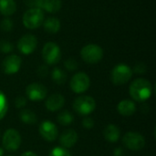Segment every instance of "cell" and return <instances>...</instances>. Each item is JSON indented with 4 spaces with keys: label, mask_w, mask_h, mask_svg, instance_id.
<instances>
[{
    "label": "cell",
    "mask_w": 156,
    "mask_h": 156,
    "mask_svg": "<svg viewBox=\"0 0 156 156\" xmlns=\"http://www.w3.org/2000/svg\"><path fill=\"white\" fill-rule=\"evenodd\" d=\"M37 76L40 77V78H45L48 76V69L47 67V65H41L38 67L37 70Z\"/></svg>",
    "instance_id": "32"
},
{
    "label": "cell",
    "mask_w": 156,
    "mask_h": 156,
    "mask_svg": "<svg viewBox=\"0 0 156 156\" xmlns=\"http://www.w3.org/2000/svg\"><path fill=\"white\" fill-rule=\"evenodd\" d=\"M77 142H78V133L76 131L72 129L64 131L58 138V143L60 146L66 149L73 147L77 144Z\"/></svg>",
    "instance_id": "15"
},
{
    "label": "cell",
    "mask_w": 156,
    "mask_h": 156,
    "mask_svg": "<svg viewBox=\"0 0 156 156\" xmlns=\"http://www.w3.org/2000/svg\"><path fill=\"white\" fill-rule=\"evenodd\" d=\"M129 93L133 101L144 102L149 100L153 94V85L148 80L138 78L131 83Z\"/></svg>",
    "instance_id": "1"
},
{
    "label": "cell",
    "mask_w": 156,
    "mask_h": 156,
    "mask_svg": "<svg viewBox=\"0 0 156 156\" xmlns=\"http://www.w3.org/2000/svg\"><path fill=\"white\" fill-rule=\"evenodd\" d=\"M69 86L74 93L81 94L87 91L90 86V79L85 72H78L72 76Z\"/></svg>",
    "instance_id": "9"
},
{
    "label": "cell",
    "mask_w": 156,
    "mask_h": 156,
    "mask_svg": "<svg viewBox=\"0 0 156 156\" xmlns=\"http://www.w3.org/2000/svg\"><path fill=\"white\" fill-rule=\"evenodd\" d=\"M13 49H14V46L10 41H8V40H1L0 41V52L1 53L8 54L10 52H12Z\"/></svg>",
    "instance_id": "27"
},
{
    "label": "cell",
    "mask_w": 156,
    "mask_h": 156,
    "mask_svg": "<svg viewBox=\"0 0 156 156\" xmlns=\"http://www.w3.org/2000/svg\"><path fill=\"white\" fill-rule=\"evenodd\" d=\"M48 95V89L41 83L33 82L26 88V97L32 101H39L46 99Z\"/></svg>",
    "instance_id": "10"
},
{
    "label": "cell",
    "mask_w": 156,
    "mask_h": 156,
    "mask_svg": "<svg viewBox=\"0 0 156 156\" xmlns=\"http://www.w3.org/2000/svg\"><path fill=\"white\" fill-rule=\"evenodd\" d=\"M27 103V99L25 96H17L15 100V107L17 109L24 108Z\"/></svg>",
    "instance_id": "29"
},
{
    "label": "cell",
    "mask_w": 156,
    "mask_h": 156,
    "mask_svg": "<svg viewBox=\"0 0 156 156\" xmlns=\"http://www.w3.org/2000/svg\"><path fill=\"white\" fill-rule=\"evenodd\" d=\"M80 57L88 64H96L102 59L103 49L96 44H88L81 48Z\"/></svg>",
    "instance_id": "5"
},
{
    "label": "cell",
    "mask_w": 156,
    "mask_h": 156,
    "mask_svg": "<svg viewBox=\"0 0 156 156\" xmlns=\"http://www.w3.org/2000/svg\"><path fill=\"white\" fill-rule=\"evenodd\" d=\"M64 66L65 68L69 70V71H74L78 69L79 67V64L77 62V60H75L74 58H68L67 60H65L64 62Z\"/></svg>",
    "instance_id": "28"
},
{
    "label": "cell",
    "mask_w": 156,
    "mask_h": 156,
    "mask_svg": "<svg viewBox=\"0 0 156 156\" xmlns=\"http://www.w3.org/2000/svg\"><path fill=\"white\" fill-rule=\"evenodd\" d=\"M133 69L126 64L121 63L116 65L111 72V80L116 86L126 84L133 77Z\"/></svg>",
    "instance_id": "3"
},
{
    "label": "cell",
    "mask_w": 156,
    "mask_h": 156,
    "mask_svg": "<svg viewBox=\"0 0 156 156\" xmlns=\"http://www.w3.org/2000/svg\"><path fill=\"white\" fill-rule=\"evenodd\" d=\"M37 46V39L32 34L22 36L17 41V49L23 55H30L35 51Z\"/></svg>",
    "instance_id": "11"
},
{
    "label": "cell",
    "mask_w": 156,
    "mask_h": 156,
    "mask_svg": "<svg viewBox=\"0 0 156 156\" xmlns=\"http://www.w3.org/2000/svg\"><path fill=\"white\" fill-rule=\"evenodd\" d=\"M65 105V98L61 94H52L47 98L45 101V106L49 112H58Z\"/></svg>",
    "instance_id": "16"
},
{
    "label": "cell",
    "mask_w": 156,
    "mask_h": 156,
    "mask_svg": "<svg viewBox=\"0 0 156 156\" xmlns=\"http://www.w3.org/2000/svg\"><path fill=\"white\" fill-rule=\"evenodd\" d=\"M42 25H43L44 30L47 31L48 33H50V34L58 33L60 29V27H61L59 19L55 17V16H50V17L44 19Z\"/></svg>",
    "instance_id": "19"
},
{
    "label": "cell",
    "mask_w": 156,
    "mask_h": 156,
    "mask_svg": "<svg viewBox=\"0 0 156 156\" xmlns=\"http://www.w3.org/2000/svg\"><path fill=\"white\" fill-rule=\"evenodd\" d=\"M81 124H82V126H83L85 129H87V130H90V129H92V128L94 127L95 122H94V120H93L92 118L86 117L85 119H83V120H82Z\"/></svg>",
    "instance_id": "31"
},
{
    "label": "cell",
    "mask_w": 156,
    "mask_h": 156,
    "mask_svg": "<svg viewBox=\"0 0 156 156\" xmlns=\"http://www.w3.org/2000/svg\"><path fill=\"white\" fill-rule=\"evenodd\" d=\"M20 156H37L34 152H31V151H27V152H25L23 153Z\"/></svg>",
    "instance_id": "34"
},
{
    "label": "cell",
    "mask_w": 156,
    "mask_h": 156,
    "mask_svg": "<svg viewBox=\"0 0 156 156\" xmlns=\"http://www.w3.org/2000/svg\"><path fill=\"white\" fill-rule=\"evenodd\" d=\"M113 156H124V151L122 148H116L113 152Z\"/></svg>",
    "instance_id": "33"
},
{
    "label": "cell",
    "mask_w": 156,
    "mask_h": 156,
    "mask_svg": "<svg viewBox=\"0 0 156 156\" xmlns=\"http://www.w3.org/2000/svg\"><path fill=\"white\" fill-rule=\"evenodd\" d=\"M147 70V67L144 63L143 62H139V63H136L133 67V72H135L137 74H144Z\"/></svg>",
    "instance_id": "30"
},
{
    "label": "cell",
    "mask_w": 156,
    "mask_h": 156,
    "mask_svg": "<svg viewBox=\"0 0 156 156\" xmlns=\"http://www.w3.org/2000/svg\"><path fill=\"white\" fill-rule=\"evenodd\" d=\"M51 80L58 85H63L67 81V74L60 68L55 67L51 71Z\"/></svg>",
    "instance_id": "22"
},
{
    "label": "cell",
    "mask_w": 156,
    "mask_h": 156,
    "mask_svg": "<svg viewBox=\"0 0 156 156\" xmlns=\"http://www.w3.org/2000/svg\"><path fill=\"white\" fill-rule=\"evenodd\" d=\"M40 136L47 142H53L58 136V129L51 121H43L38 127Z\"/></svg>",
    "instance_id": "13"
},
{
    "label": "cell",
    "mask_w": 156,
    "mask_h": 156,
    "mask_svg": "<svg viewBox=\"0 0 156 156\" xmlns=\"http://www.w3.org/2000/svg\"><path fill=\"white\" fill-rule=\"evenodd\" d=\"M60 0H33L29 6H35L41 10H45L48 13H56L61 8Z\"/></svg>",
    "instance_id": "14"
},
{
    "label": "cell",
    "mask_w": 156,
    "mask_h": 156,
    "mask_svg": "<svg viewBox=\"0 0 156 156\" xmlns=\"http://www.w3.org/2000/svg\"><path fill=\"white\" fill-rule=\"evenodd\" d=\"M14 27V23H13V20L8 18V17H5L4 18L1 23H0V28L1 30L5 31V32H10Z\"/></svg>",
    "instance_id": "26"
},
{
    "label": "cell",
    "mask_w": 156,
    "mask_h": 156,
    "mask_svg": "<svg viewBox=\"0 0 156 156\" xmlns=\"http://www.w3.org/2000/svg\"><path fill=\"white\" fill-rule=\"evenodd\" d=\"M21 135L16 129H7L2 138V145L5 151L13 153L19 149L21 145Z\"/></svg>",
    "instance_id": "6"
},
{
    "label": "cell",
    "mask_w": 156,
    "mask_h": 156,
    "mask_svg": "<svg viewBox=\"0 0 156 156\" xmlns=\"http://www.w3.org/2000/svg\"><path fill=\"white\" fill-rule=\"evenodd\" d=\"M123 145L131 151H141L145 146V138L139 133L128 132L122 137Z\"/></svg>",
    "instance_id": "8"
},
{
    "label": "cell",
    "mask_w": 156,
    "mask_h": 156,
    "mask_svg": "<svg viewBox=\"0 0 156 156\" xmlns=\"http://www.w3.org/2000/svg\"><path fill=\"white\" fill-rule=\"evenodd\" d=\"M8 111V102L5 93L0 90V121L5 118Z\"/></svg>",
    "instance_id": "24"
},
{
    "label": "cell",
    "mask_w": 156,
    "mask_h": 156,
    "mask_svg": "<svg viewBox=\"0 0 156 156\" xmlns=\"http://www.w3.org/2000/svg\"><path fill=\"white\" fill-rule=\"evenodd\" d=\"M48 156H71V154L68 149L61 146H56L50 151Z\"/></svg>",
    "instance_id": "25"
},
{
    "label": "cell",
    "mask_w": 156,
    "mask_h": 156,
    "mask_svg": "<svg viewBox=\"0 0 156 156\" xmlns=\"http://www.w3.org/2000/svg\"><path fill=\"white\" fill-rule=\"evenodd\" d=\"M44 19L45 16L43 10L37 7H31L24 13L22 22L27 28L37 29L43 24Z\"/></svg>",
    "instance_id": "2"
},
{
    "label": "cell",
    "mask_w": 156,
    "mask_h": 156,
    "mask_svg": "<svg viewBox=\"0 0 156 156\" xmlns=\"http://www.w3.org/2000/svg\"><path fill=\"white\" fill-rule=\"evenodd\" d=\"M19 119L20 121L23 122V123H26V124H35L37 121V115L36 113L29 110V109H24V110H21L20 112H19Z\"/></svg>",
    "instance_id": "21"
},
{
    "label": "cell",
    "mask_w": 156,
    "mask_h": 156,
    "mask_svg": "<svg viewBox=\"0 0 156 156\" xmlns=\"http://www.w3.org/2000/svg\"><path fill=\"white\" fill-rule=\"evenodd\" d=\"M118 112L125 117L132 116L136 112V104L132 100H122L117 105Z\"/></svg>",
    "instance_id": "17"
},
{
    "label": "cell",
    "mask_w": 156,
    "mask_h": 156,
    "mask_svg": "<svg viewBox=\"0 0 156 156\" xmlns=\"http://www.w3.org/2000/svg\"><path fill=\"white\" fill-rule=\"evenodd\" d=\"M103 137L107 142L115 144L121 137V130L115 124H108L103 130Z\"/></svg>",
    "instance_id": "18"
},
{
    "label": "cell",
    "mask_w": 156,
    "mask_h": 156,
    "mask_svg": "<svg viewBox=\"0 0 156 156\" xmlns=\"http://www.w3.org/2000/svg\"><path fill=\"white\" fill-rule=\"evenodd\" d=\"M16 11V3L15 0H0V13L3 16H12Z\"/></svg>",
    "instance_id": "20"
},
{
    "label": "cell",
    "mask_w": 156,
    "mask_h": 156,
    "mask_svg": "<svg viewBox=\"0 0 156 156\" xmlns=\"http://www.w3.org/2000/svg\"><path fill=\"white\" fill-rule=\"evenodd\" d=\"M42 58L46 64L55 65L61 59V50L55 42H48L42 48Z\"/></svg>",
    "instance_id": "7"
},
{
    "label": "cell",
    "mask_w": 156,
    "mask_h": 156,
    "mask_svg": "<svg viewBox=\"0 0 156 156\" xmlns=\"http://www.w3.org/2000/svg\"><path fill=\"white\" fill-rule=\"evenodd\" d=\"M57 121L60 125L63 126H69L74 121V116L72 113H70L69 111H62L58 114Z\"/></svg>",
    "instance_id": "23"
},
{
    "label": "cell",
    "mask_w": 156,
    "mask_h": 156,
    "mask_svg": "<svg viewBox=\"0 0 156 156\" xmlns=\"http://www.w3.org/2000/svg\"><path fill=\"white\" fill-rule=\"evenodd\" d=\"M73 110L81 116H88L96 109V101L91 96L82 95L76 98L73 101Z\"/></svg>",
    "instance_id": "4"
},
{
    "label": "cell",
    "mask_w": 156,
    "mask_h": 156,
    "mask_svg": "<svg viewBox=\"0 0 156 156\" xmlns=\"http://www.w3.org/2000/svg\"><path fill=\"white\" fill-rule=\"evenodd\" d=\"M4 153H5V152H4V149L0 147V156L4 155Z\"/></svg>",
    "instance_id": "35"
},
{
    "label": "cell",
    "mask_w": 156,
    "mask_h": 156,
    "mask_svg": "<svg viewBox=\"0 0 156 156\" xmlns=\"http://www.w3.org/2000/svg\"><path fill=\"white\" fill-rule=\"evenodd\" d=\"M22 65V59L19 56L12 54L6 56L2 62V70L6 75H13L19 71Z\"/></svg>",
    "instance_id": "12"
}]
</instances>
